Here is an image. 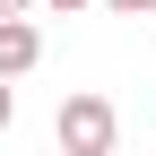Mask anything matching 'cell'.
Segmentation results:
<instances>
[{
  "instance_id": "obj_3",
  "label": "cell",
  "mask_w": 156,
  "mask_h": 156,
  "mask_svg": "<svg viewBox=\"0 0 156 156\" xmlns=\"http://www.w3.org/2000/svg\"><path fill=\"white\" fill-rule=\"evenodd\" d=\"M95 9H113V17H156V0H95Z\"/></svg>"
},
{
  "instance_id": "obj_2",
  "label": "cell",
  "mask_w": 156,
  "mask_h": 156,
  "mask_svg": "<svg viewBox=\"0 0 156 156\" xmlns=\"http://www.w3.org/2000/svg\"><path fill=\"white\" fill-rule=\"evenodd\" d=\"M44 61V35H35V17H0V78H26Z\"/></svg>"
},
{
  "instance_id": "obj_1",
  "label": "cell",
  "mask_w": 156,
  "mask_h": 156,
  "mask_svg": "<svg viewBox=\"0 0 156 156\" xmlns=\"http://www.w3.org/2000/svg\"><path fill=\"white\" fill-rule=\"evenodd\" d=\"M52 139H61L69 156H113V139H122V113H113V95H95V87L61 95V113H52Z\"/></svg>"
},
{
  "instance_id": "obj_5",
  "label": "cell",
  "mask_w": 156,
  "mask_h": 156,
  "mask_svg": "<svg viewBox=\"0 0 156 156\" xmlns=\"http://www.w3.org/2000/svg\"><path fill=\"white\" fill-rule=\"evenodd\" d=\"M17 122V95H9V78H0V130H9Z\"/></svg>"
},
{
  "instance_id": "obj_6",
  "label": "cell",
  "mask_w": 156,
  "mask_h": 156,
  "mask_svg": "<svg viewBox=\"0 0 156 156\" xmlns=\"http://www.w3.org/2000/svg\"><path fill=\"white\" fill-rule=\"evenodd\" d=\"M26 9H35V0H0V17H26Z\"/></svg>"
},
{
  "instance_id": "obj_4",
  "label": "cell",
  "mask_w": 156,
  "mask_h": 156,
  "mask_svg": "<svg viewBox=\"0 0 156 156\" xmlns=\"http://www.w3.org/2000/svg\"><path fill=\"white\" fill-rule=\"evenodd\" d=\"M35 9H52V17H78V9H95V0H35Z\"/></svg>"
}]
</instances>
